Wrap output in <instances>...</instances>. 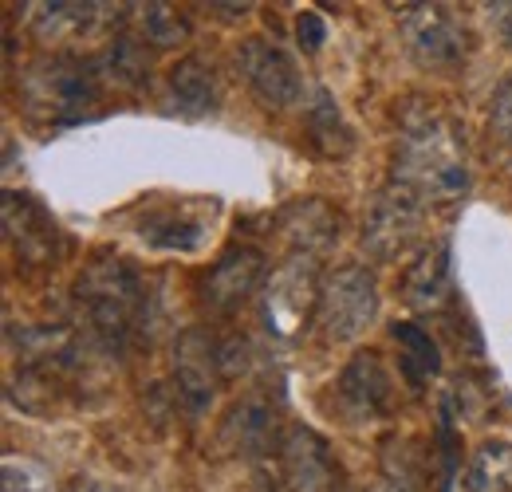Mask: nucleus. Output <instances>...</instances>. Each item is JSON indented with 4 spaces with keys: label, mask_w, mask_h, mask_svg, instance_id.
<instances>
[{
    "label": "nucleus",
    "mask_w": 512,
    "mask_h": 492,
    "mask_svg": "<svg viewBox=\"0 0 512 492\" xmlns=\"http://www.w3.org/2000/svg\"><path fill=\"white\" fill-rule=\"evenodd\" d=\"M422 221H426V205L410 189L390 182L371 201V213L363 221V245L379 260H394L422 237Z\"/></svg>",
    "instance_id": "7"
},
{
    "label": "nucleus",
    "mask_w": 512,
    "mask_h": 492,
    "mask_svg": "<svg viewBox=\"0 0 512 492\" xmlns=\"http://www.w3.org/2000/svg\"><path fill=\"white\" fill-rule=\"evenodd\" d=\"M390 182L410 189L426 209L442 205V201H457L469 189L465 130L434 107L410 111L402 119Z\"/></svg>",
    "instance_id": "1"
},
{
    "label": "nucleus",
    "mask_w": 512,
    "mask_h": 492,
    "mask_svg": "<svg viewBox=\"0 0 512 492\" xmlns=\"http://www.w3.org/2000/svg\"><path fill=\"white\" fill-rule=\"evenodd\" d=\"M390 335L402 347V374L410 378L414 390H422V382L442 370V351H438L434 335L422 323H394Z\"/></svg>",
    "instance_id": "21"
},
{
    "label": "nucleus",
    "mask_w": 512,
    "mask_h": 492,
    "mask_svg": "<svg viewBox=\"0 0 512 492\" xmlns=\"http://www.w3.org/2000/svg\"><path fill=\"white\" fill-rule=\"evenodd\" d=\"M489 123H493V134H497L505 146H512V71H505V79H501L497 91H493Z\"/></svg>",
    "instance_id": "27"
},
{
    "label": "nucleus",
    "mask_w": 512,
    "mask_h": 492,
    "mask_svg": "<svg viewBox=\"0 0 512 492\" xmlns=\"http://www.w3.org/2000/svg\"><path fill=\"white\" fill-rule=\"evenodd\" d=\"M0 209H4V233H8V241H12L20 260H28V264H56V256H60V229H56V221L48 217V209L32 193L8 189Z\"/></svg>",
    "instance_id": "12"
},
{
    "label": "nucleus",
    "mask_w": 512,
    "mask_h": 492,
    "mask_svg": "<svg viewBox=\"0 0 512 492\" xmlns=\"http://www.w3.org/2000/svg\"><path fill=\"white\" fill-rule=\"evenodd\" d=\"M489 20H493L497 36L512 48V0H505V4H489Z\"/></svg>",
    "instance_id": "29"
},
{
    "label": "nucleus",
    "mask_w": 512,
    "mask_h": 492,
    "mask_svg": "<svg viewBox=\"0 0 512 492\" xmlns=\"http://www.w3.org/2000/svg\"><path fill=\"white\" fill-rule=\"evenodd\" d=\"M221 382H225V374H221V359H217V339H209V331H201V327L182 331V339L174 347V390H178L182 410L201 418L213 406Z\"/></svg>",
    "instance_id": "9"
},
{
    "label": "nucleus",
    "mask_w": 512,
    "mask_h": 492,
    "mask_svg": "<svg viewBox=\"0 0 512 492\" xmlns=\"http://www.w3.org/2000/svg\"><path fill=\"white\" fill-rule=\"evenodd\" d=\"M71 492H103L99 485H91V481H79V485H71Z\"/></svg>",
    "instance_id": "30"
},
{
    "label": "nucleus",
    "mask_w": 512,
    "mask_h": 492,
    "mask_svg": "<svg viewBox=\"0 0 512 492\" xmlns=\"http://www.w3.org/2000/svg\"><path fill=\"white\" fill-rule=\"evenodd\" d=\"M308 138L327 158H343L351 150V142H355L351 126L343 123V115H339V107H335V99L327 91H316V103L308 107Z\"/></svg>",
    "instance_id": "23"
},
{
    "label": "nucleus",
    "mask_w": 512,
    "mask_h": 492,
    "mask_svg": "<svg viewBox=\"0 0 512 492\" xmlns=\"http://www.w3.org/2000/svg\"><path fill=\"white\" fill-rule=\"evenodd\" d=\"M398 32L406 52L430 71H453L469 56V32L446 4H402Z\"/></svg>",
    "instance_id": "6"
},
{
    "label": "nucleus",
    "mask_w": 512,
    "mask_h": 492,
    "mask_svg": "<svg viewBox=\"0 0 512 492\" xmlns=\"http://www.w3.org/2000/svg\"><path fill=\"white\" fill-rule=\"evenodd\" d=\"M75 304L83 311L87 331L107 351H127L130 335L138 331V319L146 311V284L142 272L123 256H91L83 272L75 276Z\"/></svg>",
    "instance_id": "2"
},
{
    "label": "nucleus",
    "mask_w": 512,
    "mask_h": 492,
    "mask_svg": "<svg viewBox=\"0 0 512 492\" xmlns=\"http://www.w3.org/2000/svg\"><path fill=\"white\" fill-rule=\"evenodd\" d=\"M449 276H453V264H449V241L426 248L402 276V300L406 308L414 311H438L449 300Z\"/></svg>",
    "instance_id": "17"
},
{
    "label": "nucleus",
    "mask_w": 512,
    "mask_h": 492,
    "mask_svg": "<svg viewBox=\"0 0 512 492\" xmlns=\"http://www.w3.org/2000/svg\"><path fill=\"white\" fill-rule=\"evenodd\" d=\"M320 264L316 256H292L276 268L260 296V319L276 339H292L304 331V323L320 308Z\"/></svg>",
    "instance_id": "5"
},
{
    "label": "nucleus",
    "mask_w": 512,
    "mask_h": 492,
    "mask_svg": "<svg viewBox=\"0 0 512 492\" xmlns=\"http://www.w3.org/2000/svg\"><path fill=\"white\" fill-rule=\"evenodd\" d=\"M170 103L186 119H205L217 111V79L201 56H186L170 67Z\"/></svg>",
    "instance_id": "18"
},
{
    "label": "nucleus",
    "mask_w": 512,
    "mask_h": 492,
    "mask_svg": "<svg viewBox=\"0 0 512 492\" xmlns=\"http://www.w3.org/2000/svg\"><path fill=\"white\" fill-rule=\"evenodd\" d=\"M438 457H442V492H449L453 477H457V461H461V449H457V433H453V402H442V414H438Z\"/></svg>",
    "instance_id": "26"
},
{
    "label": "nucleus",
    "mask_w": 512,
    "mask_h": 492,
    "mask_svg": "<svg viewBox=\"0 0 512 492\" xmlns=\"http://www.w3.org/2000/svg\"><path fill=\"white\" fill-rule=\"evenodd\" d=\"M272 469H276L280 492H335L339 485V469L331 461L327 441L308 426L284 430L272 453Z\"/></svg>",
    "instance_id": "8"
},
{
    "label": "nucleus",
    "mask_w": 512,
    "mask_h": 492,
    "mask_svg": "<svg viewBox=\"0 0 512 492\" xmlns=\"http://www.w3.org/2000/svg\"><path fill=\"white\" fill-rule=\"evenodd\" d=\"M260 280H264V252L253 245H237L209 268V276L201 284V300L213 311L229 315L253 300Z\"/></svg>",
    "instance_id": "13"
},
{
    "label": "nucleus",
    "mask_w": 512,
    "mask_h": 492,
    "mask_svg": "<svg viewBox=\"0 0 512 492\" xmlns=\"http://www.w3.org/2000/svg\"><path fill=\"white\" fill-rule=\"evenodd\" d=\"M296 40H300V48L312 56V52H320L323 40H327V24H323L316 12H300V20H296Z\"/></svg>",
    "instance_id": "28"
},
{
    "label": "nucleus",
    "mask_w": 512,
    "mask_h": 492,
    "mask_svg": "<svg viewBox=\"0 0 512 492\" xmlns=\"http://www.w3.org/2000/svg\"><path fill=\"white\" fill-rule=\"evenodd\" d=\"M280 233H284L288 245L296 248V256H316V252L339 241V213L323 197L292 201L280 213Z\"/></svg>",
    "instance_id": "16"
},
{
    "label": "nucleus",
    "mask_w": 512,
    "mask_h": 492,
    "mask_svg": "<svg viewBox=\"0 0 512 492\" xmlns=\"http://www.w3.org/2000/svg\"><path fill=\"white\" fill-rule=\"evenodd\" d=\"M0 481H4V485H0L4 492H56L48 469L36 465V461H24V457H8Z\"/></svg>",
    "instance_id": "25"
},
{
    "label": "nucleus",
    "mask_w": 512,
    "mask_h": 492,
    "mask_svg": "<svg viewBox=\"0 0 512 492\" xmlns=\"http://www.w3.org/2000/svg\"><path fill=\"white\" fill-rule=\"evenodd\" d=\"M390 370L379 351H359L335 378V406L347 422H375L390 410Z\"/></svg>",
    "instance_id": "11"
},
{
    "label": "nucleus",
    "mask_w": 512,
    "mask_h": 492,
    "mask_svg": "<svg viewBox=\"0 0 512 492\" xmlns=\"http://www.w3.org/2000/svg\"><path fill=\"white\" fill-rule=\"evenodd\" d=\"M221 437H225V445L237 449V453L272 457L276 445H280V437H284V433H280V410H276L268 398L249 394V398H241V402L229 410V418H225V426H221Z\"/></svg>",
    "instance_id": "15"
},
{
    "label": "nucleus",
    "mask_w": 512,
    "mask_h": 492,
    "mask_svg": "<svg viewBox=\"0 0 512 492\" xmlns=\"http://www.w3.org/2000/svg\"><path fill=\"white\" fill-rule=\"evenodd\" d=\"M99 95H103L99 67H95V60H79V56H52L40 67H32L24 79L28 107L36 115H48L52 126L91 119Z\"/></svg>",
    "instance_id": "3"
},
{
    "label": "nucleus",
    "mask_w": 512,
    "mask_h": 492,
    "mask_svg": "<svg viewBox=\"0 0 512 492\" xmlns=\"http://www.w3.org/2000/svg\"><path fill=\"white\" fill-rule=\"evenodd\" d=\"M138 24H142V44L150 48H174L190 40V20L170 4H146L138 12Z\"/></svg>",
    "instance_id": "24"
},
{
    "label": "nucleus",
    "mask_w": 512,
    "mask_h": 492,
    "mask_svg": "<svg viewBox=\"0 0 512 492\" xmlns=\"http://www.w3.org/2000/svg\"><path fill=\"white\" fill-rule=\"evenodd\" d=\"M213 213H217V205H197V201L158 205L138 221V237L146 245L166 248V252H193L205 245Z\"/></svg>",
    "instance_id": "14"
},
{
    "label": "nucleus",
    "mask_w": 512,
    "mask_h": 492,
    "mask_svg": "<svg viewBox=\"0 0 512 492\" xmlns=\"http://www.w3.org/2000/svg\"><path fill=\"white\" fill-rule=\"evenodd\" d=\"M465 492H512V441L493 437L477 445L465 461Z\"/></svg>",
    "instance_id": "19"
},
{
    "label": "nucleus",
    "mask_w": 512,
    "mask_h": 492,
    "mask_svg": "<svg viewBox=\"0 0 512 492\" xmlns=\"http://www.w3.org/2000/svg\"><path fill=\"white\" fill-rule=\"evenodd\" d=\"M379 315V280L367 264H343L323 280L316 327L327 343L359 339Z\"/></svg>",
    "instance_id": "4"
},
{
    "label": "nucleus",
    "mask_w": 512,
    "mask_h": 492,
    "mask_svg": "<svg viewBox=\"0 0 512 492\" xmlns=\"http://www.w3.org/2000/svg\"><path fill=\"white\" fill-rule=\"evenodd\" d=\"M237 63H241L245 83L253 87L268 107L288 111V107H296V103H300V95H304L300 67H296V60H292L280 44L253 36V40H245V44H241Z\"/></svg>",
    "instance_id": "10"
},
{
    "label": "nucleus",
    "mask_w": 512,
    "mask_h": 492,
    "mask_svg": "<svg viewBox=\"0 0 512 492\" xmlns=\"http://www.w3.org/2000/svg\"><path fill=\"white\" fill-rule=\"evenodd\" d=\"M111 4H67V0H56V4H32V24L40 36H83L91 32L95 24H103L111 12Z\"/></svg>",
    "instance_id": "20"
},
{
    "label": "nucleus",
    "mask_w": 512,
    "mask_h": 492,
    "mask_svg": "<svg viewBox=\"0 0 512 492\" xmlns=\"http://www.w3.org/2000/svg\"><path fill=\"white\" fill-rule=\"evenodd\" d=\"M95 67H99V79L103 83H115V87H138V83H146V75H150V52H146V44L142 40H134V36H115L107 48H103V56H95Z\"/></svg>",
    "instance_id": "22"
}]
</instances>
